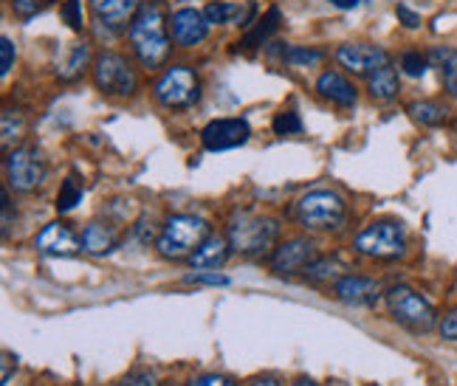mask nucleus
Listing matches in <instances>:
<instances>
[{"instance_id":"1","label":"nucleus","mask_w":457,"mask_h":386,"mask_svg":"<svg viewBox=\"0 0 457 386\" xmlns=\"http://www.w3.org/2000/svg\"><path fill=\"white\" fill-rule=\"evenodd\" d=\"M128 37L133 45V54L147 71H155V68H162L170 60V51H172L170 17L164 14L162 0H145V4L138 6Z\"/></svg>"},{"instance_id":"2","label":"nucleus","mask_w":457,"mask_h":386,"mask_svg":"<svg viewBox=\"0 0 457 386\" xmlns=\"http://www.w3.org/2000/svg\"><path fill=\"white\" fill-rule=\"evenodd\" d=\"M279 234V223L274 218H260L252 212H237L228 220V242H232V251L240 257H262L274 249Z\"/></svg>"},{"instance_id":"3","label":"nucleus","mask_w":457,"mask_h":386,"mask_svg":"<svg viewBox=\"0 0 457 386\" xmlns=\"http://www.w3.org/2000/svg\"><path fill=\"white\" fill-rule=\"evenodd\" d=\"M212 234L209 223L195 218V215H172L162 234L155 237V251L167 259H189L201 249V242Z\"/></svg>"},{"instance_id":"4","label":"nucleus","mask_w":457,"mask_h":386,"mask_svg":"<svg viewBox=\"0 0 457 386\" xmlns=\"http://www.w3.org/2000/svg\"><path fill=\"white\" fill-rule=\"evenodd\" d=\"M296 223L308 232H337L347 218V206L342 195L330 189H313L296 201Z\"/></svg>"},{"instance_id":"5","label":"nucleus","mask_w":457,"mask_h":386,"mask_svg":"<svg viewBox=\"0 0 457 386\" xmlns=\"http://www.w3.org/2000/svg\"><path fill=\"white\" fill-rule=\"evenodd\" d=\"M153 96L167 111H187L192 104L201 102V82L192 68L172 65L158 77V82L153 87Z\"/></svg>"},{"instance_id":"6","label":"nucleus","mask_w":457,"mask_h":386,"mask_svg":"<svg viewBox=\"0 0 457 386\" xmlns=\"http://www.w3.org/2000/svg\"><path fill=\"white\" fill-rule=\"evenodd\" d=\"M94 85L104 96L128 99L138 91V71L128 57L116 54V51H104L94 62Z\"/></svg>"},{"instance_id":"7","label":"nucleus","mask_w":457,"mask_h":386,"mask_svg":"<svg viewBox=\"0 0 457 386\" xmlns=\"http://www.w3.org/2000/svg\"><path fill=\"white\" fill-rule=\"evenodd\" d=\"M386 308H390L393 319L401 327H407L412 333H429L437 327L435 308L418 291H412L407 285H398V288L386 291Z\"/></svg>"},{"instance_id":"8","label":"nucleus","mask_w":457,"mask_h":386,"mask_svg":"<svg viewBox=\"0 0 457 386\" xmlns=\"http://www.w3.org/2000/svg\"><path fill=\"white\" fill-rule=\"evenodd\" d=\"M353 249L370 259H398L407 254V232L395 220H378L353 240Z\"/></svg>"},{"instance_id":"9","label":"nucleus","mask_w":457,"mask_h":386,"mask_svg":"<svg viewBox=\"0 0 457 386\" xmlns=\"http://www.w3.org/2000/svg\"><path fill=\"white\" fill-rule=\"evenodd\" d=\"M46 161H43V152L37 147H14L6 155V181L14 192L21 195H31L46 184Z\"/></svg>"},{"instance_id":"10","label":"nucleus","mask_w":457,"mask_h":386,"mask_svg":"<svg viewBox=\"0 0 457 386\" xmlns=\"http://www.w3.org/2000/svg\"><path fill=\"white\" fill-rule=\"evenodd\" d=\"M252 138V127L245 119H215L201 130V144L209 152H226L243 147Z\"/></svg>"},{"instance_id":"11","label":"nucleus","mask_w":457,"mask_h":386,"mask_svg":"<svg viewBox=\"0 0 457 386\" xmlns=\"http://www.w3.org/2000/svg\"><path fill=\"white\" fill-rule=\"evenodd\" d=\"M209 23L201 9L184 6L170 17V37L179 48H195L209 37Z\"/></svg>"},{"instance_id":"12","label":"nucleus","mask_w":457,"mask_h":386,"mask_svg":"<svg viewBox=\"0 0 457 386\" xmlns=\"http://www.w3.org/2000/svg\"><path fill=\"white\" fill-rule=\"evenodd\" d=\"M337 62L342 68H347L350 74H361L370 77L373 71H378L381 65L390 62V54L381 45H370V43H345L337 48Z\"/></svg>"},{"instance_id":"13","label":"nucleus","mask_w":457,"mask_h":386,"mask_svg":"<svg viewBox=\"0 0 457 386\" xmlns=\"http://www.w3.org/2000/svg\"><path fill=\"white\" fill-rule=\"evenodd\" d=\"M316 259V245L305 237L286 240L283 245H277V251L271 254V268L279 276H294L305 274V268Z\"/></svg>"},{"instance_id":"14","label":"nucleus","mask_w":457,"mask_h":386,"mask_svg":"<svg viewBox=\"0 0 457 386\" xmlns=\"http://www.w3.org/2000/svg\"><path fill=\"white\" fill-rule=\"evenodd\" d=\"M34 249H37L43 257H74L82 251V237H77V232L65 223H48L46 229L34 237Z\"/></svg>"},{"instance_id":"15","label":"nucleus","mask_w":457,"mask_h":386,"mask_svg":"<svg viewBox=\"0 0 457 386\" xmlns=\"http://www.w3.org/2000/svg\"><path fill=\"white\" fill-rule=\"evenodd\" d=\"M333 296L342 305H353V308H370L381 300V285L370 276L361 274H345L339 283H333Z\"/></svg>"},{"instance_id":"16","label":"nucleus","mask_w":457,"mask_h":386,"mask_svg":"<svg viewBox=\"0 0 457 386\" xmlns=\"http://www.w3.org/2000/svg\"><path fill=\"white\" fill-rule=\"evenodd\" d=\"M142 6V0H104L102 6L94 9L96 17V26L104 34H121V31H130L133 17Z\"/></svg>"},{"instance_id":"17","label":"nucleus","mask_w":457,"mask_h":386,"mask_svg":"<svg viewBox=\"0 0 457 386\" xmlns=\"http://www.w3.org/2000/svg\"><path fill=\"white\" fill-rule=\"evenodd\" d=\"M228 254H232V242H228V237H220V234H209L201 249L189 257V266L195 271H218L226 266Z\"/></svg>"},{"instance_id":"18","label":"nucleus","mask_w":457,"mask_h":386,"mask_svg":"<svg viewBox=\"0 0 457 386\" xmlns=\"http://www.w3.org/2000/svg\"><path fill=\"white\" fill-rule=\"evenodd\" d=\"M316 91H320L322 99H328L337 108H353L359 102V94L350 79H345L339 71H325L320 79H316Z\"/></svg>"},{"instance_id":"19","label":"nucleus","mask_w":457,"mask_h":386,"mask_svg":"<svg viewBox=\"0 0 457 386\" xmlns=\"http://www.w3.org/2000/svg\"><path fill=\"white\" fill-rule=\"evenodd\" d=\"M254 4L249 0L245 6L240 4H223V0H212L204 14H206V21L212 23V26H252V14H254Z\"/></svg>"},{"instance_id":"20","label":"nucleus","mask_w":457,"mask_h":386,"mask_svg":"<svg viewBox=\"0 0 457 386\" xmlns=\"http://www.w3.org/2000/svg\"><path fill=\"white\" fill-rule=\"evenodd\" d=\"M87 62H91V45L71 43L65 51V57L57 62V79L60 82H77L85 74Z\"/></svg>"},{"instance_id":"21","label":"nucleus","mask_w":457,"mask_h":386,"mask_svg":"<svg viewBox=\"0 0 457 386\" xmlns=\"http://www.w3.org/2000/svg\"><path fill=\"white\" fill-rule=\"evenodd\" d=\"M367 91H370V96L376 102H393L401 91V82H398V71L386 62L381 65L378 71H373L370 77H367Z\"/></svg>"},{"instance_id":"22","label":"nucleus","mask_w":457,"mask_h":386,"mask_svg":"<svg viewBox=\"0 0 457 386\" xmlns=\"http://www.w3.org/2000/svg\"><path fill=\"white\" fill-rule=\"evenodd\" d=\"M79 237H82V251H87V254H108L116 249V232L111 226L87 223Z\"/></svg>"},{"instance_id":"23","label":"nucleus","mask_w":457,"mask_h":386,"mask_svg":"<svg viewBox=\"0 0 457 386\" xmlns=\"http://www.w3.org/2000/svg\"><path fill=\"white\" fill-rule=\"evenodd\" d=\"M345 262L339 257H316L311 266L305 268V279L313 285H328V283H339L345 276Z\"/></svg>"},{"instance_id":"24","label":"nucleus","mask_w":457,"mask_h":386,"mask_svg":"<svg viewBox=\"0 0 457 386\" xmlns=\"http://www.w3.org/2000/svg\"><path fill=\"white\" fill-rule=\"evenodd\" d=\"M277 26H279V9L271 6V9L266 12V17H262V21H257V26L237 43V45H240L237 51H243V54H254V51L277 31Z\"/></svg>"},{"instance_id":"25","label":"nucleus","mask_w":457,"mask_h":386,"mask_svg":"<svg viewBox=\"0 0 457 386\" xmlns=\"http://www.w3.org/2000/svg\"><path fill=\"white\" fill-rule=\"evenodd\" d=\"M407 113L418 121V125H424V127H437V125H444L446 121V108H441L437 102H412Z\"/></svg>"},{"instance_id":"26","label":"nucleus","mask_w":457,"mask_h":386,"mask_svg":"<svg viewBox=\"0 0 457 386\" xmlns=\"http://www.w3.org/2000/svg\"><path fill=\"white\" fill-rule=\"evenodd\" d=\"M283 60L291 68H320L325 62V54L320 48H311V45H288L283 51Z\"/></svg>"},{"instance_id":"27","label":"nucleus","mask_w":457,"mask_h":386,"mask_svg":"<svg viewBox=\"0 0 457 386\" xmlns=\"http://www.w3.org/2000/svg\"><path fill=\"white\" fill-rule=\"evenodd\" d=\"M82 186L77 184V178H65L62 186H60V195H57V212L60 215H68V212H74V209L82 203Z\"/></svg>"},{"instance_id":"28","label":"nucleus","mask_w":457,"mask_h":386,"mask_svg":"<svg viewBox=\"0 0 457 386\" xmlns=\"http://www.w3.org/2000/svg\"><path fill=\"white\" fill-rule=\"evenodd\" d=\"M23 133H26V121L21 111H4V147L12 150V142H21Z\"/></svg>"},{"instance_id":"29","label":"nucleus","mask_w":457,"mask_h":386,"mask_svg":"<svg viewBox=\"0 0 457 386\" xmlns=\"http://www.w3.org/2000/svg\"><path fill=\"white\" fill-rule=\"evenodd\" d=\"M427 68H429V57L420 54V51H403V54H401V71L407 77L420 79L427 74Z\"/></svg>"},{"instance_id":"30","label":"nucleus","mask_w":457,"mask_h":386,"mask_svg":"<svg viewBox=\"0 0 457 386\" xmlns=\"http://www.w3.org/2000/svg\"><path fill=\"white\" fill-rule=\"evenodd\" d=\"M271 127L277 136H296L303 133V119L296 111H279L271 121Z\"/></svg>"},{"instance_id":"31","label":"nucleus","mask_w":457,"mask_h":386,"mask_svg":"<svg viewBox=\"0 0 457 386\" xmlns=\"http://www.w3.org/2000/svg\"><path fill=\"white\" fill-rule=\"evenodd\" d=\"M62 21L68 23L71 31L85 29V14H82V0H65L62 4Z\"/></svg>"},{"instance_id":"32","label":"nucleus","mask_w":457,"mask_h":386,"mask_svg":"<svg viewBox=\"0 0 457 386\" xmlns=\"http://www.w3.org/2000/svg\"><path fill=\"white\" fill-rule=\"evenodd\" d=\"M441 74H444V85H446L449 96L457 99V51H454V48L449 51L446 62L441 65Z\"/></svg>"},{"instance_id":"33","label":"nucleus","mask_w":457,"mask_h":386,"mask_svg":"<svg viewBox=\"0 0 457 386\" xmlns=\"http://www.w3.org/2000/svg\"><path fill=\"white\" fill-rule=\"evenodd\" d=\"M14 60H17L14 43H12L9 37H4V40H0V77H9V74H12Z\"/></svg>"},{"instance_id":"34","label":"nucleus","mask_w":457,"mask_h":386,"mask_svg":"<svg viewBox=\"0 0 457 386\" xmlns=\"http://www.w3.org/2000/svg\"><path fill=\"white\" fill-rule=\"evenodd\" d=\"M187 283H195V285H228L232 279L228 276H223V274H218V271H201V274H189L187 276Z\"/></svg>"},{"instance_id":"35","label":"nucleus","mask_w":457,"mask_h":386,"mask_svg":"<svg viewBox=\"0 0 457 386\" xmlns=\"http://www.w3.org/2000/svg\"><path fill=\"white\" fill-rule=\"evenodd\" d=\"M12 4V12L17 14V17H23V21H29V17H34L40 9H43V4L46 0H9Z\"/></svg>"},{"instance_id":"36","label":"nucleus","mask_w":457,"mask_h":386,"mask_svg":"<svg viewBox=\"0 0 457 386\" xmlns=\"http://www.w3.org/2000/svg\"><path fill=\"white\" fill-rule=\"evenodd\" d=\"M437 330H441V339L446 341H457V305L437 322Z\"/></svg>"},{"instance_id":"37","label":"nucleus","mask_w":457,"mask_h":386,"mask_svg":"<svg viewBox=\"0 0 457 386\" xmlns=\"http://www.w3.org/2000/svg\"><path fill=\"white\" fill-rule=\"evenodd\" d=\"M116 386H158L155 375L150 370H133L128 378H121Z\"/></svg>"},{"instance_id":"38","label":"nucleus","mask_w":457,"mask_h":386,"mask_svg":"<svg viewBox=\"0 0 457 386\" xmlns=\"http://www.w3.org/2000/svg\"><path fill=\"white\" fill-rule=\"evenodd\" d=\"M395 17L401 21V26H407V29H418L420 26V14L415 9H410L407 4H398L395 6Z\"/></svg>"},{"instance_id":"39","label":"nucleus","mask_w":457,"mask_h":386,"mask_svg":"<svg viewBox=\"0 0 457 386\" xmlns=\"http://www.w3.org/2000/svg\"><path fill=\"white\" fill-rule=\"evenodd\" d=\"M187 386H237V383L223 375H201V378H192Z\"/></svg>"},{"instance_id":"40","label":"nucleus","mask_w":457,"mask_h":386,"mask_svg":"<svg viewBox=\"0 0 457 386\" xmlns=\"http://www.w3.org/2000/svg\"><path fill=\"white\" fill-rule=\"evenodd\" d=\"M0 201H4V237H9V229H12V201H9L6 192L0 195Z\"/></svg>"},{"instance_id":"41","label":"nucleus","mask_w":457,"mask_h":386,"mask_svg":"<svg viewBox=\"0 0 457 386\" xmlns=\"http://www.w3.org/2000/svg\"><path fill=\"white\" fill-rule=\"evenodd\" d=\"M330 4L337 6V9H345V12H350V9H356V6L361 4V0H330Z\"/></svg>"},{"instance_id":"42","label":"nucleus","mask_w":457,"mask_h":386,"mask_svg":"<svg viewBox=\"0 0 457 386\" xmlns=\"http://www.w3.org/2000/svg\"><path fill=\"white\" fill-rule=\"evenodd\" d=\"M249 386H279V383H277L274 378H254Z\"/></svg>"},{"instance_id":"43","label":"nucleus","mask_w":457,"mask_h":386,"mask_svg":"<svg viewBox=\"0 0 457 386\" xmlns=\"http://www.w3.org/2000/svg\"><path fill=\"white\" fill-rule=\"evenodd\" d=\"M291 386H320L316 381H311V378H300V381H294Z\"/></svg>"},{"instance_id":"44","label":"nucleus","mask_w":457,"mask_h":386,"mask_svg":"<svg viewBox=\"0 0 457 386\" xmlns=\"http://www.w3.org/2000/svg\"><path fill=\"white\" fill-rule=\"evenodd\" d=\"M87 4H91V9H96V6H102L104 0H87Z\"/></svg>"},{"instance_id":"45","label":"nucleus","mask_w":457,"mask_h":386,"mask_svg":"<svg viewBox=\"0 0 457 386\" xmlns=\"http://www.w3.org/2000/svg\"><path fill=\"white\" fill-rule=\"evenodd\" d=\"M367 4H381V0H367Z\"/></svg>"},{"instance_id":"46","label":"nucleus","mask_w":457,"mask_h":386,"mask_svg":"<svg viewBox=\"0 0 457 386\" xmlns=\"http://www.w3.org/2000/svg\"><path fill=\"white\" fill-rule=\"evenodd\" d=\"M164 386H175V383H164Z\"/></svg>"}]
</instances>
